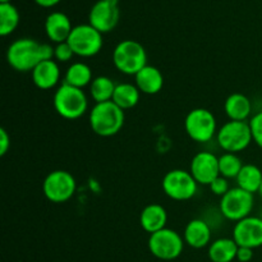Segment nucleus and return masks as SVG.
<instances>
[{
  "mask_svg": "<svg viewBox=\"0 0 262 262\" xmlns=\"http://www.w3.org/2000/svg\"><path fill=\"white\" fill-rule=\"evenodd\" d=\"M54 107L64 119H78L89 109V100L81 89L63 82L54 95Z\"/></svg>",
  "mask_w": 262,
  "mask_h": 262,
  "instance_id": "f03ea898",
  "label": "nucleus"
},
{
  "mask_svg": "<svg viewBox=\"0 0 262 262\" xmlns=\"http://www.w3.org/2000/svg\"><path fill=\"white\" fill-rule=\"evenodd\" d=\"M209 187H210V189H211L212 193L216 194V196H222V197L224 196V194L230 189L227 178H224V177H222V176L217 177V178L215 179V181L212 182Z\"/></svg>",
  "mask_w": 262,
  "mask_h": 262,
  "instance_id": "c756f323",
  "label": "nucleus"
},
{
  "mask_svg": "<svg viewBox=\"0 0 262 262\" xmlns=\"http://www.w3.org/2000/svg\"><path fill=\"white\" fill-rule=\"evenodd\" d=\"M189 171L197 183L210 186L217 177H220L219 158L209 151L199 152L192 159Z\"/></svg>",
  "mask_w": 262,
  "mask_h": 262,
  "instance_id": "ddd939ff",
  "label": "nucleus"
},
{
  "mask_svg": "<svg viewBox=\"0 0 262 262\" xmlns=\"http://www.w3.org/2000/svg\"><path fill=\"white\" fill-rule=\"evenodd\" d=\"M61 0H35V3L37 5L42 8H51V7H55L56 4H59Z\"/></svg>",
  "mask_w": 262,
  "mask_h": 262,
  "instance_id": "72a5a7b5",
  "label": "nucleus"
},
{
  "mask_svg": "<svg viewBox=\"0 0 262 262\" xmlns=\"http://www.w3.org/2000/svg\"><path fill=\"white\" fill-rule=\"evenodd\" d=\"M258 193H260V196L262 197V183H261V187H260V191H258Z\"/></svg>",
  "mask_w": 262,
  "mask_h": 262,
  "instance_id": "e433bc0d",
  "label": "nucleus"
},
{
  "mask_svg": "<svg viewBox=\"0 0 262 262\" xmlns=\"http://www.w3.org/2000/svg\"><path fill=\"white\" fill-rule=\"evenodd\" d=\"M124 124V110L113 101L95 104L90 112V125L97 136L112 137Z\"/></svg>",
  "mask_w": 262,
  "mask_h": 262,
  "instance_id": "f257e3e1",
  "label": "nucleus"
},
{
  "mask_svg": "<svg viewBox=\"0 0 262 262\" xmlns=\"http://www.w3.org/2000/svg\"><path fill=\"white\" fill-rule=\"evenodd\" d=\"M119 8L106 0L95 3L89 14V25L99 32L106 33L114 30L119 22Z\"/></svg>",
  "mask_w": 262,
  "mask_h": 262,
  "instance_id": "4468645a",
  "label": "nucleus"
},
{
  "mask_svg": "<svg viewBox=\"0 0 262 262\" xmlns=\"http://www.w3.org/2000/svg\"><path fill=\"white\" fill-rule=\"evenodd\" d=\"M41 59L43 60H53L54 55H55V48H53L49 43H41Z\"/></svg>",
  "mask_w": 262,
  "mask_h": 262,
  "instance_id": "2f4dec72",
  "label": "nucleus"
},
{
  "mask_svg": "<svg viewBox=\"0 0 262 262\" xmlns=\"http://www.w3.org/2000/svg\"><path fill=\"white\" fill-rule=\"evenodd\" d=\"M233 239L238 247L258 248L262 246V219L257 216H247L237 222L233 229Z\"/></svg>",
  "mask_w": 262,
  "mask_h": 262,
  "instance_id": "f8f14e48",
  "label": "nucleus"
},
{
  "mask_svg": "<svg viewBox=\"0 0 262 262\" xmlns=\"http://www.w3.org/2000/svg\"><path fill=\"white\" fill-rule=\"evenodd\" d=\"M92 81H94V78H92L91 68L82 61L72 64L67 69L66 77H64V83L71 84V86L81 90L91 84Z\"/></svg>",
  "mask_w": 262,
  "mask_h": 262,
  "instance_id": "b1692460",
  "label": "nucleus"
},
{
  "mask_svg": "<svg viewBox=\"0 0 262 262\" xmlns=\"http://www.w3.org/2000/svg\"><path fill=\"white\" fill-rule=\"evenodd\" d=\"M136 86L146 95H155L161 91L164 86L163 73L156 67L146 66L135 76Z\"/></svg>",
  "mask_w": 262,
  "mask_h": 262,
  "instance_id": "a211bd4d",
  "label": "nucleus"
},
{
  "mask_svg": "<svg viewBox=\"0 0 262 262\" xmlns=\"http://www.w3.org/2000/svg\"><path fill=\"white\" fill-rule=\"evenodd\" d=\"M60 69L56 61H40L32 71V81L40 90H51L59 83Z\"/></svg>",
  "mask_w": 262,
  "mask_h": 262,
  "instance_id": "dca6fc26",
  "label": "nucleus"
},
{
  "mask_svg": "<svg viewBox=\"0 0 262 262\" xmlns=\"http://www.w3.org/2000/svg\"><path fill=\"white\" fill-rule=\"evenodd\" d=\"M238 245L233 238H219L209 247V257L212 262H232L237 258Z\"/></svg>",
  "mask_w": 262,
  "mask_h": 262,
  "instance_id": "412c9836",
  "label": "nucleus"
},
{
  "mask_svg": "<svg viewBox=\"0 0 262 262\" xmlns=\"http://www.w3.org/2000/svg\"><path fill=\"white\" fill-rule=\"evenodd\" d=\"M140 92L141 91L136 84L119 83L115 87L112 101L122 110L132 109L140 101Z\"/></svg>",
  "mask_w": 262,
  "mask_h": 262,
  "instance_id": "4be33fe9",
  "label": "nucleus"
},
{
  "mask_svg": "<svg viewBox=\"0 0 262 262\" xmlns=\"http://www.w3.org/2000/svg\"><path fill=\"white\" fill-rule=\"evenodd\" d=\"M184 239L173 229L164 228L150 234L148 250L159 260H176L183 252Z\"/></svg>",
  "mask_w": 262,
  "mask_h": 262,
  "instance_id": "0eeeda50",
  "label": "nucleus"
},
{
  "mask_svg": "<svg viewBox=\"0 0 262 262\" xmlns=\"http://www.w3.org/2000/svg\"><path fill=\"white\" fill-rule=\"evenodd\" d=\"M253 257V250L247 247H239L237 252V260L241 262H248L252 260Z\"/></svg>",
  "mask_w": 262,
  "mask_h": 262,
  "instance_id": "473e14b6",
  "label": "nucleus"
},
{
  "mask_svg": "<svg viewBox=\"0 0 262 262\" xmlns=\"http://www.w3.org/2000/svg\"><path fill=\"white\" fill-rule=\"evenodd\" d=\"M41 43L32 38H19L10 43L7 51V60L18 72H32L41 59Z\"/></svg>",
  "mask_w": 262,
  "mask_h": 262,
  "instance_id": "20e7f679",
  "label": "nucleus"
},
{
  "mask_svg": "<svg viewBox=\"0 0 262 262\" xmlns=\"http://www.w3.org/2000/svg\"><path fill=\"white\" fill-rule=\"evenodd\" d=\"M67 42L73 50L74 55L90 58L100 53L102 49V33L91 25L74 26Z\"/></svg>",
  "mask_w": 262,
  "mask_h": 262,
  "instance_id": "423d86ee",
  "label": "nucleus"
},
{
  "mask_svg": "<svg viewBox=\"0 0 262 262\" xmlns=\"http://www.w3.org/2000/svg\"><path fill=\"white\" fill-rule=\"evenodd\" d=\"M253 194L235 187L230 188L220 200V212L232 222H241L250 216L253 209Z\"/></svg>",
  "mask_w": 262,
  "mask_h": 262,
  "instance_id": "1a4fd4ad",
  "label": "nucleus"
},
{
  "mask_svg": "<svg viewBox=\"0 0 262 262\" xmlns=\"http://www.w3.org/2000/svg\"><path fill=\"white\" fill-rule=\"evenodd\" d=\"M224 110L230 120L246 122L252 112V105L246 95L237 92L228 96V99L225 100Z\"/></svg>",
  "mask_w": 262,
  "mask_h": 262,
  "instance_id": "aec40b11",
  "label": "nucleus"
},
{
  "mask_svg": "<svg viewBox=\"0 0 262 262\" xmlns=\"http://www.w3.org/2000/svg\"><path fill=\"white\" fill-rule=\"evenodd\" d=\"M73 26L68 15L61 12H53L48 15L45 20V32L49 40L55 42L56 45L66 42L71 35Z\"/></svg>",
  "mask_w": 262,
  "mask_h": 262,
  "instance_id": "2eb2a0df",
  "label": "nucleus"
},
{
  "mask_svg": "<svg viewBox=\"0 0 262 262\" xmlns=\"http://www.w3.org/2000/svg\"><path fill=\"white\" fill-rule=\"evenodd\" d=\"M77 183L74 177L66 170H54L46 176L42 191L46 199L54 204H63L73 197Z\"/></svg>",
  "mask_w": 262,
  "mask_h": 262,
  "instance_id": "9d476101",
  "label": "nucleus"
},
{
  "mask_svg": "<svg viewBox=\"0 0 262 262\" xmlns=\"http://www.w3.org/2000/svg\"><path fill=\"white\" fill-rule=\"evenodd\" d=\"M243 168V164L241 159L235 154L225 152L219 158V170L220 176L227 179L237 178L241 169Z\"/></svg>",
  "mask_w": 262,
  "mask_h": 262,
  "instance_id": "bb28decb",
  "label": "nucleus"
},
{
  "mask_svg": "<svg viewBox=\"0 0 262 262\" xmlns=\"http://www.w3.org/2000/svg\"><path fill=\"white\" fill-rule=\"evenodd\" d=\"M113 63L120 73L136 76L147 66V54L140 42L124 40L115 46L113 51Z\"/></svg>",
  "mask_w": 262,
  "mask_h": 262,
  "instance_id": "7ed1b4c3",
  "label": "nucleus"
},
{
  "mask_svg": "<svg viewBox=\"0 0 262 262\" xmlns=\"http://www.w3.org/2000/svg\"><path fill=\"white\" fill-rule=\"evenodd\" d=\"M166 222H168L166 210L159 204L147 205L140 215L141 227L150 234L166 228Z\"/></svg>",
  "mask_w": 262,
  "mask_h": 262,
  "instance_id": "6ab92c4d",
  "label": "nucleus"
},
{
  "mask_svg": "<svg viewBox=\"0 0 262 262\" xmlns=\"http://www.w3.org/2000/svg\"><path fill=\"white\" fill-rule=\"evenodd\" d=\"M106 2L112 3V4H115V5H118V2H119V0H106Z\"/></svg>",
  "mask_w": 262,
  "mask_h": 262,
  "instance_id": "f704fd0d",
  "label": "nucleus"
},
{
  "mask_svg": "<svg viewBox=\"0 0 262 262\" xmlns=\"http://www.w3.org/2000/svg\"><path fill=\"white\" fill-rule=\"evenodd\" d=\"M19 25V12L10 3L0 4V35L8 36Z\"/></svg>",
  "mask_w": 262,
  "mask_h": 262,
  "instance_id": "a878e982",
  "label": "nucleus"
},
{
  "mask_svg": "<svg viewBox=\"0 0 262 262\" xmlns=\"http://www.w3.org/2000/svg\"><path fill=\"white\" fill-rule=\"evenodd\" d=\"M251 132H252V138L258 147L262 148V112L253 115L252 119L250 120Z\"/></svg>",
  "mask_w": 262,
  "mask_h": 262,
  "instance_id": "cd10ccee",
  "label": "nucleus"
},
{
  "mask_svg": "<svg viewBox=\"0 0 262 262\" xmlns=\"http://www.w3.org/2000/svg\"><path fill=\"white\" fill-rule=\"evenodd\" d=\"M10 147V137L4 128L0 129V155L4 156Z\"/></svg>",
  "mask_w": 262,
  "mask_h": 262,
  "instance_id": "7c9ffc66",
  "label": "nucleus"
},
{
  "mask_svg": "<svg viewBox=\"0 0 262 262\" xmlns=\"http://www.w3.org/2000/svg\"><path fill=\"white\" fill-rule=\"evenodd\" d=\"M216 140L225 152L237 154L246 150L253 141L250 123L229 120L217 130Z\"/></svg>",
  "mask_w": 262,
  "mask_h": 262,
  "instance_id": "39448f33",
  "label": "nucleus"
},
{
  "mask_svg": "<svg viewBox=\"0 0 262 262\" xmlns=\"http://www.w3.org/2000/svg\"><path fill=\"white\" fill-rule=\"evenodd\" d=\"M211 241V229L209 224L201 219H193L187 224L184 229V242L192 248L206 247Z\"/></svg>",
  "mask_w": 262,
  "mask_h": 262,
  "instance_id": "f3484780",
  "label": "nucleus"
},
{
  "mask_svg": "<svg viewBox=\"0 0 262 262\" xmlns=\"http://www.w3.org/2000/svg\"><path fill=\"white\" fill-rule=\"evenodd\" d=\"M197 182L191 171L174 169L168 171L163 179V189L168 197L176 201L191 200L197 192Z\"/></svg>",
  "mask_w": 262,
  "mask_h": 262,
  "instance_id": "9b49d317",
  "label": "nucleus"
},
{
  "mask_svg": "<svg viewBox=\"0 0 262 262\" xmlns=\"http://www.w3.org/2000/svg\"><path fill=\"white\" fill-rule=\"evenodd\" d=\"M235 179H237L239 188L253 194L260 191L262 183V171L258 166L253 165V164H246L241 169L239 174Z\"/></svg>",
  "mask_w": 262,
  "mask_h": 262,
  "instance_id": "5701e85b",
  "label": "nucleus"
},
{
  "mask_svg": "<svg viewBox=\"0 0 262 262\" xmlns=\"http://www.w3.org/2000/svg\"><path fill=\"white\" fill-rule=\"evenodd\" d=\"M73 55H74L73 50H72V48L69 46V43L67 42V41L66 42L58 43V45L55 46V55H54V58H55L58 61L67 63V61H69L72 58H73Z\"/></svg>",
  "mask_w": 262,
  "mask_h": 262,
  "instance_id": "c85d7f7f",
  "label": "nucleus"
},
{
  "mask_svg": "<svg viewBox=\"0 0 262 262\" xmlns=\"http://www.w3.org/2000/svg\"><path fill=\"white\" fill-rule=\"evenodd\" d=\"M117 84L113 82L112 78L106 76H99L94 78L90 84V94L96 104L100 102L112 101Z\"/></svg>",
  "mask_w": 262,
  "mask_h": 262,
  "instance_id": "393cba45",
  "label": "nucleus"
},
{
  "mask_svg": "<svg viewBox=\"0 0 262 262\" xmlns=\"http://www.w3.org/2000/svg\"><path fill=\"white\" fill-rule=\"evenodd\" d=\"M184 128L194 142H209L216 133V118L210 110L197 107L187 114Z\"/></svg>",
  "mask_w": 262,
  "mask_h": 262,
  "instance_id": "6e6552de",
  "label": "nucleus"
},
{
  "mask_svg": "<svg viewBox=\"0 0 262 262\" xmlns=\"http://www.w3.org/2000/svg\"><path fill=\"white\" fill-rule=\"evenodd\" d=\"M3 3H10V0H0V4H3Z\"/></svg>",
  "mask_w": 262,
  "mask_h": 262,
  "instance_id": "c9c22d12",
  "label": "nucleus"
}]
</instances>
